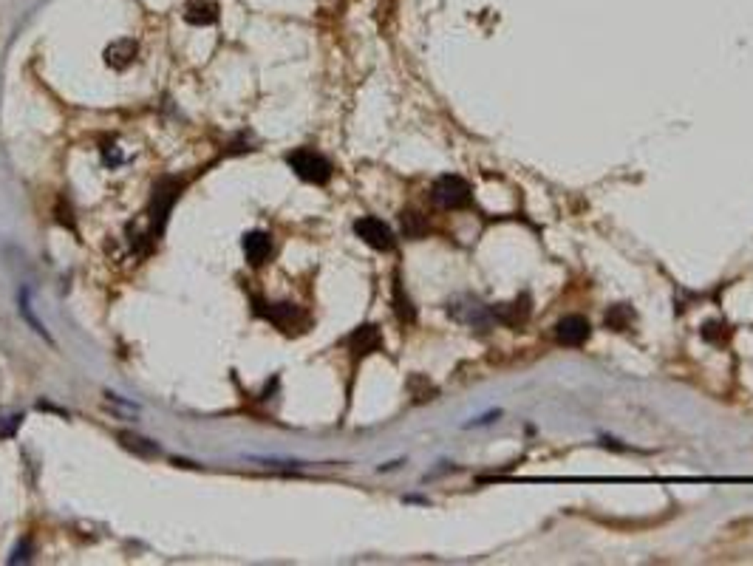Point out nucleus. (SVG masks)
Segmentation results:
<instances>
[{"instance_id":"39448f33","label":"nucleus","mask_w":753,"mask_h":566,"mask_svg":"<svg viewBox=\"0 0 753 566\" xmlns=\"http://www.w3.org/2000/svg\"><path fill=\"white\" fill-rule=\"evenodd\" d=\"M354 232L357 238H363L368 247L374 250H380V252H391L394 244H396V238L391 232V227L380 219H374V215H363V219L354 221Z\"/></svg>"},{"instance_id":"9b49d317","label":"nucleus","mask_w":753,"mask_h":566,"mask_svg":"<svg viewBox=\"0 0 753 566\" xmlns=\"http://www.w3.org/2000/svg\"><path fill=\"white\" fill-rule=\"evenodd\" d=\"M137 51H139L137 40H130V37L114 40L111 46L105 48V63L111 65V68H117V71H125L133 60H137Z\"/></svg>"},{"instance_id":"f3484780","label":"nucleus","mask_w":753,"mask_h":566,"mask_svg":"<svg viewBox=\"0 0 753 566\" xmlns=\"http://www.w3.org/2000/svg\"><path fill=\"white\" fill-rule=\"evenodd\" d=\"M394 312H396L399 323H414V320H416V309H414L411 298L405 294V289H402L399 278L394 281Z\"/></svg>"},{"instance_id":"aec40b11","label":"nucleus","mask_w":753,"mask_h":566,"mask_svg":"<svg viewBox=\"0 0 753 566\" xmlns=\"http://www.w3.org/2000/svg\"><path fill=\"white\" fill-rule=\"evenodd\" d=\"M29 538H23V541L14 547V552H12V558H9V563H17V560H29Z\"/></svg>"},{"instance_id":"f8f14e48","label":"nucleus","mask_w":753,"mask_h":566,"mask_svg":"<svg viewBox=\"0 0 753 566\" xmlns=\"http://www.w3.org/2000/svg\"><path fill=\"white\" fill-rule=\"evenodd\" d=\"M184 20L190 26H212L219 20V3L215 0H187Z\"/></svg>"},{"instance_id":"9d476101","label":"nucleus","mask_w":753,"mask_h":566,"mask_svg":"<svg viewBox=\"0 0 753 566\" xmlns=\"http://www.w3.org/2000/svg\"><path fill=\"white\" fill-rule=\"evenodd\" d=\"M241 247H244V255L252 266H261L269 261V255H272V235L263 232V230H252L244 235V241H241Z\"/></svg>"},{"instance_id":"1a4fd4ad","label":"nucleus","mask_w":753,"mask_h":566,"mask_svg":"<svg viewBox=\"0 0 753 566\" xmlns=\"http://www.w3.org/2000/svg\"><path fill=\"white\" fill-rule=\"evenodd\" d=\"M470 306H465V298H459V301H453L450 303V314L453 317H459L462 323H470V326L476 329V332H488L490 329V323H493V312L490 309H484L479 301H468Z\"/></svg>"},{"instance_id":"423d86ee","label":"nucleus","mask_w":753,"mask_h":566,"mask_svg":"<svg viewBox=\"0 0 753 566\" xmlns=\"http://www.w3.org/2000/svg\"><path fill=\"white\" fill-rule=\"evenodd\" d=\"M345 345H348V352L354 354V360H360V357H368L374 352H380L383 334H380V329H376L374 323H363V326H357L352 334H348Z\"/></svg>"},{"instance_id":"4468645a","label":"nucleus","mask_w":753,"mask_h":566,"mask_svg":"<svg viewBox=\"0 0 753 566\" xmlns=\"http://www.w3.org/2000/svg\"><path fill=\"white\" fill-rule=\"evenodd\" d=\"M119 442L130 453L142 456V459H156V456H159V445L150 442V439H145V436H139V434H133V430H119Z\"/></svg>"},{"instance_id":"20e7f679","label":"nucleus","mask_w":753,"mask_h":566,"mask_svg":"<svg viewBox=\"0 0 753 566\" xmlns=\"http://www.w3.org/2000/svg\"><path fill=\"white\" fill-rule=\"evenodd\" d=\"M179 190H181V181L179 179H159L156 187H153V207H150V215H153V232L159 235L165 230V221L173 210V201L179 199Z\"/></svg>"},{"instance_id":"a211bd4d","label":"nucleus","mask_w":753,"mask_h":566,"mask_svg":"<svg viewBox=\"0 0 753 566\" xmlns=\"http://www.w3.org/2000/svg\"><path fill=\"white\" fill-rule=\"evenodd\" d=\"M23 422V414L20 411H6L0 408V439H12L17 434V427Z\"/></svg>"},{"instance_id":"f03ea898","label":"nucleus","mask_w":753,"mask_h":566,"mask_svg":"<svg viewBox=\"0 0 753 566\" xmlns=\"http://www.w3.org/2000/svg\"><path fill=\"white\" fill-rule=\"evenodd\" d=\"M430 199H434V204H439L442 210H465L473 201V190L462 176L448 173V176H439L434 181V187H430Z\"/></svg>"},{"instance_id":"7ed1b4c3","label":"nucleus","mask_w":753,"mask_h":566,"mask_svg":"<svg viewBox=\"0 0 753 566\" xmlns=\"http://www.w3.org/2000/svg\"><path fill=\"white\" fill-rule=\"evenodd\" d=\"M258 314H263L269 323H275L286 334H301L312 326L309 314L294 303H258Z\"/></svg>"},{"instance_id":"2eb2a0df","label":"nucleus","mask_w":753,"mask_h":566,"mask_svg":"<svg viewBox=\"0 0 753 566\" xmlns=\"http://www.w3.org/2000/svg\"><path fill=\"white\" fill-rule=\"evenodd\" d=\"M634 309L629 306V303H614L609 312H606V317H603V323H606V329H612V332H629L632 326H634Z\"/></svg>"},{"instance_id":"6ab92c4d","label":"nucleus","mask_w":753,"mask_h":566,"mask_svg":"<svg viewBox=\"0 0 753 566\" xmlns=\"http://www.w3.org/2000/svg\"><path fill=\"white\" fill-rule=\"evenodd\" d=\"M703 337L711 340V343H725V337H728V329L722 326V323H705L703 326Z\"/></svg>"},{"instance_id":"ddd939ff","label":"nucleus","mask_w":753,"mask_h":566,"mask_svg":"<svg viewBox=\"0 0 753 566\" xmlns=\"http://www.w3.org/2000/svg\"><path fill=\"white\" fill-rule=\"evenodd\" d=\"M17 309H20L23 320H26V323H29V326H32V332H34V334H40V337H43V340H46L48 345H54V337L48 334V329H46L43 323L37 320V314H34V309H32V292H29V286H23V289H20V298H17Z\"/></svg>"},{"instance_id":"0eeeda50","label":"nucleus","mask_w":753,"mask_h":566,"mask_svg":"<svg viewBox=\"0 0 753 566\" xmlns=\"http://www.w3.org/2000/svg\"><path fill=\"white\" fill-rule=\"evenodd\" d=\"M490 312H493V320L504 323V326H510V329H521L524 323L530 320V314H532V301H530V294L524 292V294H519L513 303H499V306H493Z\"/></svg>"},{"instance_id":"f257e3e1","label":"nucleus","mask_w":753,"mask_h":566,"mask_svg":"<svg viewBox=\"0 0 753 566\" xmlns=\"http://www.w3.org/2000/svg\"><path fill=\"white\" fill-rule=\"evenodd\" d=\"M286 165L294 170V176H301L303 181L309 184H326L334 173L332 161L326 156H320L314 150H306V148H298L286 156Z\"/></svg>"},{"instance_id":"6e6552de","label":"nucleus","mask_w":753,"mask_h":566,"mask_svg":"<svg viewBox=\"0 0 753 566\" xmlns=\"http://www.w3.org/2000/svg\"><path fill=\"white\" fill-rule=\"evenodd\" d=\"M589 320L581 317V314H567L558 326H555V340L567 348H575V345H583L589 340Z\"/></svg>"},{"instance_id":"dca6fc26","label":"nucleus","mask_w":753,"mask_h":566,"mask_svg":"<svg viewBox=\"0 0 753 566\" xmlns=\"http://www.w3.org/2000/svg\"><path fill=\"white\" fill-rule=\"evenodd\" d=\"M399 224H402V232H405V238H425L428 235V230H430V224H428V219L422 212H416V210H405L399 215Z\"/></svg>"}]
</instances>
